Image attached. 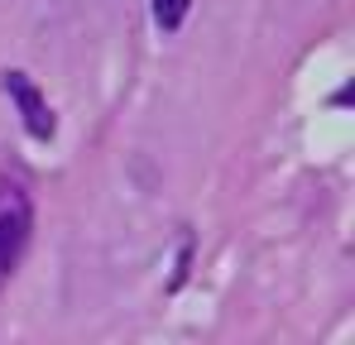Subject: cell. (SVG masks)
Masks as SVG:
<instances>
[{"instance_id":"6da1fadb","label":"cell","mask_w":355,"mask_h":345,"mask_svg":"<svg viewBox=\"0 0 355 345\" xmlns=\"http://www.w3.org/2000/svg\"><path fill=\"white\" fill-rule=\"evenodd\" d=\"M29 230H34V202L29 192L0 172V288L10 283L24 245H29Z\"/></svg>"},{"instance_id":"7a4b0ae2","label":"cell","mask_w":355,"mask_h":345,"mask_svg":"<svg viewBox=\"0 0 355 345\" xmlns=\"http://www.w3.org/2000/svg\"><path fill=\"white\" fill-rule=\"evenodd\" d=\"M5 91L19 101V111H24V125H29L39 139H49V134H53V115H49V106L39 101V91H34V87H29L19 72H10V77H5Z\"/></svg>"},{"instance_id":"3957f363","label":"cell","mask_w":355,"mask_h":345,"mask_svg":"<svg viewBox=\"0 0 355 345\" xmlns=\"http://www.w3.org/2000/svg\"><path fill=\"white\" fill-rule=\"evenodd\" d=\"M187 5H192V0H154V19H159V29H178V24L187 19Z\"/></svg>"}]
</instances>
